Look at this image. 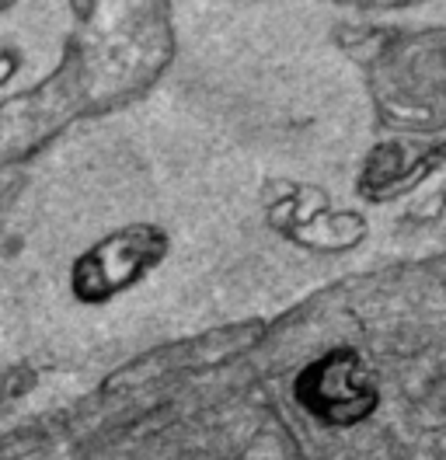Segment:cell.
I'll use <instances>...</instances> for the list:
<instances>
[{"instance_id": "7a4b0ae2", "label": "cell", "mask_w": 446, "mask_h": 460, "mask_svg": "<svg viewBox=\"0 0 446 460\" xmlns=\"http://www.w3.org/2000/svg\"><path fill=\"white\" fill-rule=\"evenodd\" d=\"M293 394L304 411L332 429L360 426L380 404L377 380L352 349H332L321 359L307 363L293 384Z\"/></svg>"}, {"instance_id": "6da1fadb", "label": "cell", "mask_w": 446, "mask_h": 460, "mask_svg": "<svg viewBox=\"0 0 446 460\" xmlns=\"http://www.w3.org/2000/svg\"><path fill=\"white\" fill-rule=\"evenodd\" d=\"M167 255V234L154 224H129L91 244L70 269V289L81 304H105L157 269Z\"/></svg>"}, {"instance_id": "3957f363", "label": "cell", "mask_w": 446, "mask_h": 460, "mask_svg": "<svg viewBox=\"0 0 446 460\" xmlns=\"http://www.w3.org/2000/svg\"><path fill=\"white\" fill-rule=\"evenodd\" d=\"M265 335V324L262 321H245V324H230V328H217V332H206V335H195L185 342H171L161 345L154 352H143L133 363L119 367L115 374L105 380V394L112 391H129L139 387L147 380H157L167 374H185V370H202V367H217L227 363L241 352H248L251 345H258V339Z\"/></svg>"}]
</instances>
